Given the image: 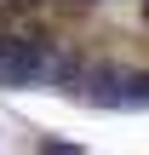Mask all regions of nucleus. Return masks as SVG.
<instances>
[{"mask_svg":"<svg viewBox=\"0 0 149 155\" xmlns=\"http://www.w3.org/2000/svg\"><path fill=\"white\" fill-rule=\"evenodd\" d=\"M69 86V52H57L52 40L11 29L0 35V86Z\"/></svg>","mask_w":149,"mask_h":155,"instance_id":"f257e3e1","label":"nucleus"},{"mask_svg":"<svg viewBox=\"0 0 149 155\" xmlns=\"http://www.w3.org/2000/svg\"><path fill=\"white\" fill-rule=\"evenodd\" d=\"M40 155H86V150H80V144H69V138H46Z\"/></svg>","mask_w":149,"mask_h":155,"instance_id":"f03ea898","label":"nucleus"},{"mask_svg":"<svg viewBox=\"0 0 149 155\" xmlns=\"http://www.w3.org/2000/svg\"><path fill=\"white\" fill-rule=\"evenodd\" d=\"M80 6H92V0H80Z\"/></svg>","mask_w":149,"mask_h":155,"instance_id":"7ed1b4c3","label":"nucleus"}]
</instances>
